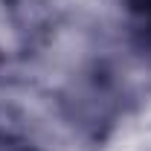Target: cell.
<instances>
[{"mask_svg": "<svg viewBox=\"0 0 151 151\" xmlns=\"http://www.w3.org/2000/svg\"><path fill=\"white\" fill-rule=\"evenodd\" d=\"M131 9L139 12L142 18H148V32H151V0H131Z\"/></svg>", "mask_w": 151, "mask_h": 151, "instance_id": "1", "label": "cell"}]
</instances>
